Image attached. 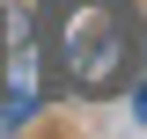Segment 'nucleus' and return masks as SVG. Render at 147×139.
Wrapping results in <instances>:
<instances>
[{"mask_svg": "<svg viewBox=\"0 0 147 139\" xmlns=\"http://www.w3.org/2000/svg\"><path fill=\"white\" fill-rule=\"evenodd\" d=\"M66 88L81 95H118L140 59V7L132 0H74L66 22H59V44H52Z\"/></svg>", "mask_w": 147, "mask_h": 139, "instance_id": "nucleus-1", "label": "nucleus"}, {"mask_svg": "<svg viewBox=\"0 0 147 139\" xmlns=\"http://www.w3.org/2000/svg\"><path fill=\"white\" fill-rule=\"evenodd\" d=\"M44 103V59H37V29L30 15H7V95H0V139L22 132Z\"/></svg>", "mask_w": 147, "mask_h": 139, "instance_id": "nucleus-2", "label": "nucleus"}, {"mask_svg": "<svg viewBox=\"0 0 147 139\" xmlns=\"http://www.w3.org/2000/svg\"><path fill=\"white\" fill-rule=\"evenodd\" d=\"M132 110H140V117H147V81H140V95H132Z\"/></svg>", "mask_w": 147, "mask_h": 139, "instance_id": "nucleus-3", "label": "nucleus"}]
</instances>
